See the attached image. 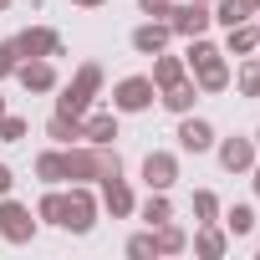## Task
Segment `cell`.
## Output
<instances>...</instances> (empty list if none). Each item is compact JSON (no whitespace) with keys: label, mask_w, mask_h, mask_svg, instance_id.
Masks as SVG:
<instances>
[{"label":"cell","mask_w":260,"mask_h":260,"mask_svg":"<svg viewBox=\"0 0 260 260\" xmlns=\"http://www.w3.org/2000/svg\"><path fill=\"white\" fill-rule=\"evenodd\" d=\"M16 82L26 87V92H56L61 82H56V67H51V56H26V61H16Z\"/></svg>","instance_id":"obj_8"},{"label":"cell","mask_w":260,"mask_h":260,"mask_svg":"<svg viewBox=\"0 0 260 260\" xmlns=\"http://www.w3.org/2000/svg\"><path fill=\"white\" fill-rule=\"evenodd\" d=\"M184 250H189V235H184L174 219L153 224V255H184Z\"/></svg>","instance_id":"obj_22"},{"label":"cell","mask_w":260,"mask_h":260,"mask_svg":"<svg viewBox=\"0 0 260 260\" xmlns=\"http://www.w3.org/2000/svg\"><path fill=\"white\" fill-rule=\"evenodd\" d=\"M214 138H219V133H214V122H209V117L184 112V122H179V148H184V153H194V158H199V153H209V148H214Z\"/></svg>","instance_id":"obj_10"},{"label":"cell","mask_w":260,"mask_h":260,"mask_svg":"<svg viewBox=\"0 0 260 260\" xmlns=\"http://www.w3.org/2000/svg\"><path fill=\"white\" fill-rule=\"evenodd\" d=\"M11 46H16L21 61H26V56H61V36H56L51 26H26V31L11 36Z\"/></svg>","instance_id":"obj_7"},{"label":"cell","mask_w":260,"mask_h":260,"mask_svg":"<svg viewBox=\"0 0 260 260\" xmlns=\"http://www.w3.org/2000/svg\"><path fill=\"white\" fill-rule=\"evenodd\" d=\"M255 51H260V26H250V21L230 26V36H224V56H255Z\"/></svg>","instance_id":"obj_17"},{"label":"cell","mask_w":260,"mask_h":260,"mask_svg":"<svg viewBox=\"0 0 260 260\" xmlns=\"http://www.w3.org/2000/svg\"><path fill=\"white\" fill-rule=\"evenodd\" d=\"M250 230H255V209H250V204H230V209H224V235L240 240V235H250Z\"/></svg>","instance_id":"obj_28"},{"label":"cell","mask_w":260,"mask_h":260,"mask_svg":"<svg viewBox=\"0 0 260 260\" xmlns=\"http://www.w3.org/2000/svg\"><path fill=\"white\" fill-rule=\"evenodd\" d=\"M169 6H174V0H138V11H143L148 21H164V16H169Z\"/></svg>","instance_id":"obj_33"},{"label":"cell","mask_w":260,"mask_h":260,"mask_svg":"<svg viewBox=\"0 0 260 260\" xmlns=\"http://www.w3.org/2000/svg\"><path fill=\"white\" fill-rule=\"evenodd\" d=\"M0 11H11V0H0Z\"/></svg>","instance_id":"obj_39"},{"label":"cell","mask_w":260,"mask_h":260,"mask_svg":"<svg viewBox=\"0 0 260 260\" xmlns=\"http://www.w3.org/2000/svg\"><path fill=\"white\" fill-rule=\"evenodd\" d=\"M219 169L224 174H250L255 169V138H214Z\"/></svg>","instance_id":"obj_9"},{"label":"cell","mask_w":260,"mask_h":260,"mask_svg":"<svg viewBox=\"0 0 260 260\" xmlns=\"http://www.w3.org/2000/svg\"><path fill=\"white\" fill-rule=\"evenodd\" d=\"M0 240L6 245H31L36 240V214L11 194H0Z\"/></svg>","instance_id":"obj_4"},{"label":"cell","mask_w":260,"mask_h":260,"mask_svg":"<svg viewBox=\"0 0 260 260\" xmlns=\"http://www.w3.org/2000/svg\"><path fill=\"white\" fill-rule=\"evenodd\" d=\"M26 133H31V122L21 112H0V143H21Z\"/></svg>","instance_id":"obj_29"},{"label":"cell","mask_w":260,"mask_h":260,"mask_svg":"<svg viewBox=\"0 0 260 260\" xmlns=\"http://www.w3.org/2000/svg\"><path fill=\"white\" fill-rule=\"evenodd\" d=\"M138 214H143V224L153 230V224H164V219H174V204H169V189H148V199L138 204Z\"/></svg>","instance_id":"obj_24"},{"label":"cell","mask_w":260,"mask_h":260,"mask_svg":"<svg viewBox=\"0 0 260 260\" xmlns=\"http://www.w3.org/2000/svg\"><path fill=\"white\" fill-rule=\"evenodd\" d=\"M97 214H102V204H97L92 184H67V219H61V230H72V235H92Z\"/></svg>","instance_id":"obj_2"},{"label":"cell","mask_w":260,"mask_h":260,"mask_svg":"<svg viewBox=\"0 0 260 260\" xmlns=\"http://www.w3.org/2000/svg\"><path fill=\"white\" fill-rule=\"evenodd\" d=\"M16 61H21V56H16V46H11V41H0V82L16 77Z\"/></svg>","instance_id":"obj_32"},{"label":"cell","mask_w":260,"mask_h":260,"mask_svg":"<svg viewBox=\"0 0 260 260\" xmlns=\"http://www.w3.org/2000/svg\"><path fill=\"white\" fill-rule=\"evenodd\" d=\"M199 97H204V92L194 87V77H184V82H174V87H164V92H158V102H164V107H169L174 117L194 112V102H199Z\"/></svg>","instance_id":"obj_16"},{"label":"cell","mask_w":260,"mask_h":260,"mask_svg":"<svg viewBox=\"0 0 260 260\" xmlns=\"http://www.w3.org/2000/svg\"><path fill=\"white\" fill-rule=\"evenodd\" d=\"M164 21H169L174 36L189 41V36H204V31H209V6H199V0H179V6H169Z\"/></svg>","instance_id":"obj_6"},{"label":"cell","mask_w":260,"mask_h":260,"mask_svg":"<svg viewBox=\"0 0 260 260\" xmlns=\"http://www.w3.org/2000/svg\"><path fill=\"white\" fill-rule=\"evenodd\" d=\"M245 6H250V11H260V0H245Z\"/></svg>","instance_id":"obj_37"},{"label":"cell","mask_w":260,"mask_h":260,"mask_svg":"<svg viewBox=\"0 0 260 260\" xmlns=\"http://www.w3.org/2000/svg\"><path fill=\"white\" fill-rule=\"evenodd\" d=\"M112 138H117V112H92V107H87V112H82V143H97V148H102V143H112Z\"/></svg>","instance_id":"obj_15"},{"label":"cell","mask_w":260,"mask_h":260,"mask_svg":"<svg viewBox=\"0 0 260 260\" xmlns=\"http://www.w3.org/2000/svg\"><path fill=\"white\" fill-rule=\"evenodd\" d=\"M72 6H82V11H97V6H107V0H72Z\"/></svg>","instance_id":"obj_36"},{"label":"cell","mask_w":260,"mask_h":260,"mask_svg":"<svg viewBox=\"0 0 260 260\" xmlns=\"http://www.w3.org/2000/svg\"><path fill=\"white\" fill-rule=\"evenodd\" d=\"M61 219H67V189L51 184V189L36 199V224H56V230H61Z\"/></svg>","instance_id":"obj_18"},{"label":"cell","mask_w":260,"mask_h":260,"mask_svg":"<svg viewBox=\"0 0 260 260\" xmlns=\"http://www.w3.org/2000/svg\"><path fill=\"white\" fill-rule=\"evenodd\" d=\"M102 179V148L97 143H72L67 148V184H97Z\"/></svg>","instance_id":"obj_5"},{"label":"cell","mask_w":260,"mask_h":260,"mask_svg":"<svg viewBox=\"0 0 260 260\" xmlns=\"http://www.w3.org/2000/svg\"><path fill=\"white\" fill-rule=\"evenodd\" d=\"M16 189V174H11V164H0V194H11Z\"/></svg>","instance_id":"obj_34"},{"label":"cell","mask_w":260,"mask_h":260,"mask_svg":"<svg viewBox=\"0 0 260 260\" xmlns=\"http://www.w3.org/2000/svg\"><path fill=\"white\" fill-rule=\"evenodd\" d=\"M158 102V87H153V77H122L117 87H112V112L117 117H127V112H148Z\"/></svg>","instance_id":"obj_3"},{"label":"cell","mask_w":260,"mask_h":260,"mask_svg":"<svg viewBox=\"0 0 260 260\" xmlns=\"http://www.w3.org/2000/svg\"><path fill=\"white\" fill-rule=\"evenodd\" d=\"M127 255H133V260H153V230H143V235L127 240Z\"/></svg>","instance_id":"obj_30"},{"label":"cell","mask_w":260,"mask_h":260,"mask_svg":"<svg viewBox=\"0 0 260 260\" xmlns=\"http://www.w3.org/2000/svg\"><path fill=\"white\" fill-rule=\"evenodd\" d=\"M97 204H102V214H112V219L138 214V199H133V189H127V179H102V194H97Z\"/></svg>","instance_id":"obj_12"},{"label":"cell","mask_w":260,"mask_h":260,"mask_svg":"<svg viewBox=\"0 0 260 260\" xmlns=\"http://www.w3.org/2000/svg\"><path fill=\"white\" fill-rule=\"evenodd\" d=\"M102 179H122V158H117L112 143H102ZM102 179H97V184H102Z\"/></svg>","instance_id":"obj_31"},{"label":"cell","mask_w":260,"mask_h":260,"mask_svg":"<svg viewBox=\"0 0 260 260\" xmlns=\"http://www.w3.org/2000/svg\"><path fill=\"white\" fill-rule=\"evenodd\" d=\"M230 250V235L219 230V219L214 224H199V235H194V255H204V260H219Z\"/></svg>","instance_id":"obj_23"},{"label":"cell","mask_w":260,"mask_h":260,"mask_svg":"<svg viewBox=\"0 0 260 260\" xmlns=\"http://www.w3.org/2000/svg\"><path fill=\"white\" fill-rule=\"evenodd\" d=\"M230 82H235L240 97H260V56H245V61L230 72Z\"/></svg>","instance_id":"obj_25"},{"label":"cell","mask_w":260,"mask_h":260,"mask_svg":"<svg viewBox=\"0 0 260 260\" xmlns=\"http://www.w3.org/2000/svg\"><path fill=\"white\" fill-rule=\"evenodd\" d=\"M199 6H214V0H199Z\"/></svg>","instance_id":"obj_41"},{"label":"cell","mask_w":260,"mask_h":260,"mask_svg":"<svg viewBox=\"0 0 260 260\" xmlns=\"http://www.w3.org/2000/svg\"><path fill=\"white\" fill-rule=\"evenodd\" d=\"M194 72V87L204 92V97H214V92H230V61H224V51H214V56H204L199 67H189Z\"/></svg>","instance_id":"obj_11"},{"label":"cell","mask_w":260,"mask_h":260,"mask_svg":"<svg viewBox=\"0 0 260 260\" xmlns=\"http://www.w3.org/2000/svg\"><path fill=\"white\" fill-rule=\"evenodd\" d=\"M250 16H255V11L245 6V0H214V6H209V21H219L224 31L240 26V21H250Z\"/></svg>","instance_id":"obj_26"},{"label":"cell","mask_w":260,"mask_h":260,"mask_svg":"<svg viewBox=\"0 0 260 260\" xmlns=\"http://www.w3.org/2000/svg\"><path fill=\"white\" fill-rule=\"evenodd\" d=\"M36 179L51 189V184H67V148H46L36 153Z\"/></svg>","instance_id":"obj_21"},{"label":"cell","mask_w":260,"mask_h":260,"mask_svg":"<svg viewBox=\"0 0 260 260\" xmlns=\"http://www.w3.org/2000/svg\"><path fill=\"white\" fill-rule=\"evenodd\" d=\"M143 184H148V189H174V184H179V158L164 153V148H153V153L143 158Z\"/></svg>","instance_id":"obj_13"},{"label":"cell","mask_w":260,"mask_h":260,"mask_svg":"<svg viewBox=\"0 0 260 260\" xmlns=\"http://www.w3.org/2000/svg\"><path fill=\"white\" fill-rule=\"evenodd\" d=\"M0 112H6V97H0Z\"/></svg>","instance_id":"obj_40"},{"label":"cell","mask_w":260,"mask_h":260,"mask_svg":"<svg viewBox=\"0 0 260 260\" xmlns=\"http://www.w3.org/2000/svg\"><path fill=\"white\" fill-rule=\"evenodd\" d=\"M148 77H153V87L164 92V87L184 82V77H189V67H184V56H169V51H158V56H153V72H148Z\"/></svg>","instance_id":"obj_20"},{"label":"cell","mask_w":260,"mask_h":260,"mask_svg":"<svg viewBox=\"0 0 260 260\" xmlns=\"http://www.w3.org/2000/svg\"><path fill=\"white\" fill-rule=\"evenodd\" d=\"M189 209H194V224H214V219H219V194H209V189H194Z\"/></svg>","instance_id":"obj_27"},{"label":"cell","mask_w":260,"mask_h":260,"mask_svg":"<svg viewBox=\"0 0 260 260\" xmlns=\"http://www.w3.org/2000/svg\"><path fill=\"white\" fill-rule=\"evenodd\" d=\"M46 138L61 143V148L82 143V117H72V112H51V117H46Z\"/></svg>","instance_id":"obj_19"},{"label":"cell","mask_w":260,"mask_h":260,"mask_svg":"<svg viewBox=\"0 0 260 260\" xmlns=\"http://www.w3.org/2000/svg\"><path fill=\"white\" fill-rule=\"evenodd\" d=\"M250 189H255V199H260V158H255V169H250Z\"/></svg>","instance_id":"obj_35"},{"label":"cell","mask_w":260,"mask_h":260,"mask_svg":"<svg viewBox=\"0 0 260 260\" xmlns=\"http://www.w3.org/2000/svg\"><path fill=\"white\" fill-rule=\"evenodd\" d=\"M255 153H260V127H255Z\"/></svg>","instance_id":"obj_38"},{"label":"cell","mask_w":260,"mask_h":260,"mask_svg":"<svg viewBox=\"0 0 260 260\" xmlns=\"http://www.w3.org/2000/svg\"><path fill=\"white\" fill-rule=\"evenodd\" d=\"M127 41H133V51H138V56H158V51H169L174 31H169V21H143Z\"/></svg>","instance_id":"obj_14"},{"label":"cell","mask_w":260,"mask_h":260,"mask_svg":"<svg viewBox=\"0 0 260 260\" xmlns=\"http://www.w3.org/2000/svg\"><path fill=\"white\" fill-rule=\"evenodd\" d=\"M97 92H102V67H97V61H82V67L72 72V82L61 87V97H56V112H72V117H82V112L97 102Z\"/></svg>","instance_id":"obj_1"},{"label":"cell","mask_w":260,"mask_h":260,"mask_svg":"<svg viewBox=\"0 0 260 260\" xmlns=\"http://www.w3.org/2000/svg\"><path fill=\"white\" fill-rule=\"evenodd\" d=\"M255 255H260V250H255Z\"/></svg>","instance_id":"obj_42"}]
</instances>
